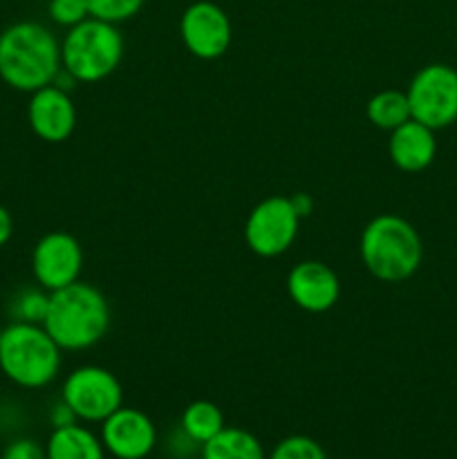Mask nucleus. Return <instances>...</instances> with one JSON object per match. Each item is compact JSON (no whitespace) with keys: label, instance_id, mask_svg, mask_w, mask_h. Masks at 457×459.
<instances>
[{"label":"nucleus","instance_id":"1","mask_svg":"<svg viewBox=\"0 0 457 459\" xmlns=\"http://www.w3.org/2000/svg\"><path fill=\"white\" fill-rule=\"evenodd\" d=\"M61 70V40L43 22L21 21L0 31V79L18 92L52 85Z\"/></svg>","mask_w":457,"mask_h":459},{"label":"nucleus","instance_id":"8","mask_svg":"<svg viewBox=\"0 0 457 459\" xmlns=\"http://www.w3.org/2000/svg\"><path fill=\"white\" fill-rule=\"evenodd\" d=\"M300 231V218L285 195L264 197L251 209L245 222V242L260 258L287 254Z\"/></svg>","mask_w":457,"mask_h":459},{"label":"nucleus","instance_id":"17","mask_svg":"<svg viewBox=\"0 0 457 459\" xmlns=\"http://www.w3.org/2000/svg\"><path fill=\"white\" fill-rule=\"evenodd\" d=\"M224 429V415L213 402L206 399H197V402L188 403L179 420V430L186 435L188 439L202 446L209 439H213L220 430Z\"/></svg>","mask_w":457,"mask_h":459},{"label":"nucleus","instance_id":"20","mask_svg":"<svg viewBox=\"0 0 457 459\" xmlns=\"http://www.w3.org/2000/svg\"><path fill=\"white\" fill-rule=\"evenodd\" d=\"M85 3H88L90 16L92 18L119 25V22H125L137 16L143 9V4H146V0H85Z\"/></svg>","mask_w":457,"mask_h":459},{"label":"nucleus","instance_id":"12","mask_svg":"<svg viewBox=\"0 0 457 459\" xmlns=\"http://www.w3.org/2000/svg\"><path fill=\"white\" fill-rule=\"evenodd\" d=\"M76 106L72 92L45 85V88L31 92L27 103V121L31 133L47 143H63L74 134L76 130Z\"/></svg>","mask_w":457,"mask_h":459},{"label":"nucleus","instance_id":"22","mask_svg":"<svg viewBox=\"0 0 457 459\" xmlns=\"http://www.w3.org/2000/svg\"><path fill=\"white\" fill-rule=\"evenodd\" d=\"M47 13L58 27H65V30L90 18V9L85 0H49Z\"/></svg>","mask_w":457,"mask_h":459},{"label":"nucleus","instance_id":"4","mask_svg":"<svg viewBox=\"0 0 457 459\" xmlns=\"http://www.w3.org/2000/svg\"><path fill=\"white\" fill-rule=\"evenodd\" d=\"M61 366L63 350L43 325L12 321L0 330V370L18 388H45L56 379Z\"/></svg>","mask_w":457,"mask_h":459},{"label":"nucleus","instance_id":"19","mask_svg":"<svg viewBox=\"0 0 457 459\" xmlns=\"http://www.w3.org/2000/svg\"><path fill=\"white\" fill-rule=\"evenodd\" d=\"M49 307V291L43 287H27L9 300V314L16 323H34L43 325Z\"/></svg>","mask_w":457,"mask_h":459},{"label":"nucleus","instance_id":"7","mask_svg":"<svg viewBox=\"0 0 457 459\" xmlns=\"http://www.w3.org/2000/svg\"><path fill=\"white\" fill-rule=\"evenodd\" d=\"M61 399L79 421L101 424L124 406V385L108 368L79 366L63 381Z\"/></svg>","mask_w":457,"mask_h":459},{"label":"nucleus","instance_id":"10","mask_svg":"<svg viewBox=\"0 0 457 459\" xmlns=\"http://www.w3.org/2000/svg\"><path fill=\"white\" fill-rule=\"evenodd\" d=\"M83 260V247L72 233L49 231L31 251V273L39 287L52 294L81 281Z\"/></svg>","mask_w":457,"mask_h":459},{"label":"nucleus","instance_id":"3","mask_svg":"<svg viewBox=\"0 0 457 459\" xmlns=\"http://www.w3.org/2000/svg\"><path fill=\"white\" fill-rule=\"evenodd\" d=\"M363 267L381 282H406L424 263V242L406 218L381 213L363 227L358 242Z\"/></svg>","mask_w":457,"mask_h":459},{"label":"nucleus","instance_id":"15","mask_svg":"<svg viewBox=\"0 0 457 459\" xmlns=\"http://www.w3.org/2000/svg\"><path fill=\"white\" fill-rule=\"evenodd\" d=\"M47 459H106V448L99 435L79 421L54 429L45 446Z\"/></svg>","mask_w":457,"mask_h":459},{"label":"nucleus","instance_id":"18","mask_svg":"<svg viewBox=\"0 0 457 459\" xmlns=\"http://www.w3.org/2000/svg\"><path fill=\"white\" fill-rule=\"evenodd\" d=\"M366 117L372 126L392 133L410 117V103L403 90H381L366 103Z\"/></svg>","mask_w":457,"mask_h":459},{"label":"nucleus","instance_id":"13","mask_svg":"<svg viewBox=\"0 0 457 459\" xmlns=\"http://www.w3.org/2000/svg\"><path fill=\"white\" fill-rule=\"evenodd\" d=\"M287 294L291 303L307 314H325L339 303L341 281L330 264L321 260H303L287 276Z\"/></svg>","mask_w":457,"mask_h":459},{"label":"nucleus","instance_id":"6","mask_svg":"<svg viewBox=\"0 0 457 459\" xmlns=\"http://www.w3.org/2000/svg\"><path fill=\"white\" fill-rule=\"evenodd\" d=\"M410 117L435 133L457 121V70L446 63L424 65L406 90Z\"/></svg>","mask_w":457,"mask_h":459},{"label":"nucleus","instance_id":"2","mask_svg":"<svg viewBox=\"0 0 457 459\" xmlns=\"http://www.w3.org/2000/svg\"><path fill=\"white\" fill-rule=\"evenodd\" d=\"M110 321V303L103 291L76 281L49 294L43 327L63 352H83L106 339Z\"/></svg>","mask_w":457,"mask_h":459},{"label":"nucleus","instance_id":"21","mask_svg":"<svg viewBox=\"0 0 457 459\" xmlns=\"http://www.w3.org/2000/svg\"><path fill=\"white\" fill-rule=\"evenodd\" d=\"M267 459H327L316 439L307 435H289L276 444Z\"/></svg>","mask_w":457,"mask_h":459},{"label":"nucleus","instance_id":"24","mask_svg":"<svg viewBox=\"0 0 457 459\" xmlns=\"http://www.w3.org/2000/svg\"><path fill=\"white\" fill-rule=\"evenodd\" d=\"M49 421H52V429H63V426L76 424L79 420H76L74 411L63 399H58L52 406V411H49Z\"/></svg>","mask_w":457,"mask_h":459},{"label":"nucleus","instance_id":"14","mask_svg":"<svg viewBox=\"0 0 457 459\" xmlns=\"http://www.w3.org/2000/svg\"><path fill=\"white\" fill-rule=\"evenodd\" d=\"M388 155L394 169H399L401 173H421L433 164L435 155H437L435 130L419 121L408 119L406 124L390 133Z\"/></svg>","mask_w":457,"mask_h":459},{"label":"nucleus","instance_id":"9","mask_svg":"<svg viewBox=\"0 0 457 459\" xmlns=\"http://www.w3.org/2000/svg\"><path fill=\"white\" fill-rule=\"evenodd\" d=\"M179 36L191 56L200 61H218L231 48V18L213 0H197L184 9L179 18Z\"/></svg>","mask_w":457,"mask_h":459},{"label":"nucleus","instance_id":"16","mask_svg":"<svg viewBox=\"0 0 457 459\" xmlns=\"http://www.w3.org/2000/svg\"><path fill=\"white\" fill-rule=\"evenodd\" d=\"M202 459H267L260 439L237 426H224L213 439L202 444Z\"/></svg>","mask_w":457,"mask_h":459},{"label":"nucleus","instance_id":"25","mask_svg":"<svg viewBox=\"0 0 457 459\" xmlns=\"http://www.w3.org/2000/svg\"><path fill=\"white\" fill-rule=\"evenodd\" d=\"M291 200V206H294V211L298 213V218H307L309 213L314 211V197L309 195V193H296V195L289 197Z\"/></svg>","mask_w":457,"mask_h":459},{"label":"nucleus","instance_id":"11","mask_svg":"<svg viewBox=\"0 0 457 459\" xmlns=\"http://www.w3.org/2000/svg\"><path fill=\"white\" fill-rule=\"evenodd\" d=\"M101 442L115 459H146L157 446V426L139 408L121 406L101 421Z\"/></svg>","mask_w":457,"mask_h":459},{"label":"nucleus","instance_id":"23","mask_svg":"<svg viewBox=\"0 0 457 459\" xmlns=\"http://www.w3.org/2000/svg\"><path fill=\"white\" fill-rule=\"evenodd\" d=\"M3 459H47V453L39 442L30 437L13 439L7 448H4Z\"/></svg>","mask_w":457,"mask_h":459},{"label":"nucleus","instance_id":"26","mask_svg":"<svg viewBox=\"0 0 457 459\" xmlns=\"http://www.w3.org/2000/svg\"><path fill=\"white\" fill-rule=\"evenodd\" d=\"M13 236V218L3 204H0V249L12 240Z\"/></svg>","mask_w":457,"mask_h":459},{"label":"nucleus","instance_id":"5","mask_svg":"<svg viewBox=\"0 0 457 459\" xmlns=\"http://www.w3.org/2000/svg\"><path fill=\"white\" fill-rule=\"evenodd\" d=\"M125 40L119 25L85 18L70 27L61 40V65L79 83H99L115 74L124 61Z\"/></svg>","mask_w":457,"mask_h":459}]
</instances>
